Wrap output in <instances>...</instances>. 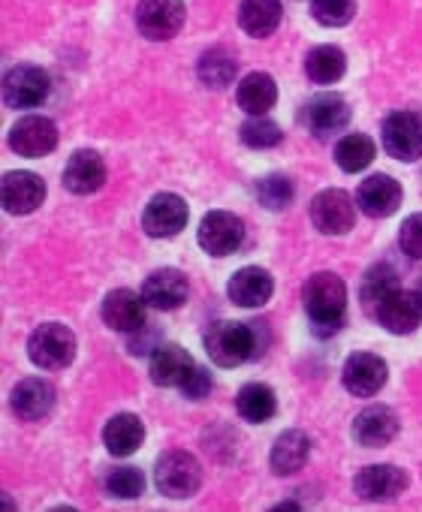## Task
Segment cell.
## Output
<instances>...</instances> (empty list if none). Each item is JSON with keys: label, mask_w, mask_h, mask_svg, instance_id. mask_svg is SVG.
Returning <instances> with one entry per match:
<instances>
[{"label": "cell", "mask_w": 422, "mask_h": 512, "mask_svg": "<svg viewBox=\"0 0 422 512\" xmlns=\"http://www.w3.org/2000/svg\"><path fill=\"white\" fill-rule=\"evenodd\" d=\"M236 70H239V61L224 46L202 52V58L196 64V76L205 88H227L236 79Z\"/></svg>", "instance_id": "obj_29"}, {"label": "cell", "mask_w": 422, "mask_h": 512, "mask_svg": "<svg viewBox=\"0 0 422 512\" xmlns=\"http://www.w3.org/2000/svg\"><path fill=\"white\" fill-rule=\"evenodd\" d=\"M374 154H377V145L365 133H350L335 145V163L344 172H362L365 166H371Z\"/></svg>", "instance_id": "obj_32"}, {"label": "cell", "mask_w": 422, "mask_h": 512, "mask_svg": "<svg viewBox=\"0 0 422 512\" xmlns=\"http://www.w3.org/2000/svg\"><path fill=\"white\" fill-rule=\"evenodd\" d=\"M187 202L178 193H157L142 214V229L151 238H172L187 226Z\"/></svg>", "instance_id": "obj_12"}, {"label": "cell", "mask_w": 422, "mask_h": 512, "mask_svg": "<svg viewBox=\"0 0 422 512\" xmlns=\"http://www.w3.org/2000/svg\"><path fill=\"white\" fill-rule=\"evenodd\" d=\"M350 121V106L344 97L338 94H317L305 103L302 109V124L314 133V136H332L338 130H344Z\"/></svg>", "instance_id": "obj_14"}, {"label": "cell", "mask_w": 422, "mask_h": 512, "mask_svg": "<svg viewBox=\"0 0 422 512\" xmlns=\"http://www.w3.org/2000/svg\"><path fill=\"white\" fill-rule=\"evenodd\" d=\"M28 356L43 371H64L76 359V335L61 323H43L28 341Z\"/></svg>", "instance_id": "obj_4"}, {"label": "cell", "mask_w": 422, "mask_h": 512, "mask_svg": "<svg viewBox=\"0 0 422 512\" xmlns=\"http://www.w3.org/2000/svg\"><path fill=\"white\" fill-rule=\"evenodd\" d=\"M145 440V425L136 413H115L103 428V443L112 455H133Z\"/></svg>", "instance_id": "obj_25"}, {"label": "cell", "mask_w": 422, "mask_h": 512, "mask_svg": "<svg viewBox=\"0 0 422 512\" xmlns=\"http://www.w3.org/2000/svg\"><path fill=\"white\" fill-rule=\"evenodd\" d=\"M13 410L25 422H40L55 410V386L43 377H25L13 389Z\"/></svg>", "instance_id": "obj_20"}, {"label": "cell", "mask_w": 422, "mask_h": 512, "mask_svg": "<svg viewBox=\"0 0 422 512\" xmlns=\"http://www.w3.org/2000/svg\"><path fill=\"white\" fill-rule=\"evenodd\" d=\"M383 148L389 157L401 163H416L422 157V115L416 112H392L383 121Z\"/></svg>", "instance_id": "obj_6"}, {"label": "cell", "mask_w": 422, "mask_h": 512, "mask_svg": "<svg viewBox=\"0 0 422 512\" xmlns=\"http://www.w3.org/2000/svg\"><path fill=\"white\" fill-rule=\"evenodd\" d=\"M275 293V281L266 269L260 266H245L239 269L230 284H227V296L230 302H236L239 308H260L272 299Z\"/></svg>", "instance_id": "obj_19"}, {"label": "cell", "mask_w": 422, "mask_h": 512, "mask_svg": "<svg viewBox=\"0 0 422 512\" xmlns=\"http://www.w3.org/2000/svg\"><path fill=\"white\" fill-rule=\"evenodd\" d=\"M196 241L211 256H230L245 241V223L230 211H211L202 217Z\"/></svg>", "instance_id": "obj_7"}, {"label": "cell", "mask_w": 422, "mask_h": 512, "mask_svg": "<svg viewBox=\"0 0 422 512\" xmlns=\"http://www.w3.org/2000/svg\"><path fill=\"white\" fill-rule=\"evenodd\" d=\"M211 392V374L205 371V368H193L190 371V377L184 380V386H181V395L184 398H190V401H202L205 395Z\"/></svg>", "instance_id": "obj_39"}, {"label": "cell", "mask_w": 422, "mask_h": 512, "mask_svg": "<svg viewBox=\"0 0 422 512\" xmlns=\"http://www.w3.org/2000/svg\"><path fill=\"white\" fill-rule=\"evenodd\" d=\"M353 220H356V205L350 193L332 187V190H320L311 199V223L323 235H344L353 229Z\"/></svg>", "instance_id": "obj_9"}, {"label": "cell", "mask_w": 422, "mask_h": 512, "mask_svg": "<svg viewBox=\"0 0 422 512\" xmlns=\"http://www.w3.org/2000/svg\"><path fill=\"white\" fill-rule=\"evenodd\" d=\"M311 16L326 28H344L356 16V0H311Z\"/></svg>", "instance_id": "obj_36"}, {"label": "cell", "mask_w": 422, "mask_h": 512, "mask_svg": "<svg viewBox=\"0 0 422 512\" xmlns=\"http://www.w3.org/2000/svg\"><path fill=\"white\" fill-rule=\"evenodd\" d=\"M404 488H407V476L395 464H371V467L359 470L353 479V491L362 500H392Z\"/></svg>", "instance_id": "obj_18"}, {"label": "cell", "mask_w": 422, "mask_h": 512, "mask_svg": "<svg viewBox=\"0 0 422 512\" xmlns=\"http://www.w3.org/2000/svg\"><path fill=\"white\" fill-rule=\"evenodd\" d=\"M193 368L196 365H193V359H190V353L184 347H178V344H157V350L151 353L148 374H151V380L157 386H166V389L178 386L181 389Z\"/></svg>", "instance_id": "obj_24"}, {"label": "cell", "mask_w": 422, "mask_h": 512, "mask_svg": "<svg viewBox=\"0 0 422 512\" xmlns=\"http://www.w3.org/2000/svg\"><path fill=\"white\" fill-rule=\"evenodd\" d=\"M257 196L266 208L272 211H281L293 202L296 190H293V181L287 175H266L257 181Z\"/></svg>", "instance_id": "obj_35"}, {"label": "cell", "mask_w": 422, "mask_h": 512, "mask_svg": "<svg viewBox=\"0 0 422 512\" xmlns=\"http://www.w3.org/2000/svg\"><path fill=\"white\" fill-rule=\"evenodd\" d=\"M395 287H398V284H395V272H392L389 266H374V269L365 275V281H362V308L374 317L377 308H380V302H383Z\"/></svg>", "instance_id": "obj_33"}, {"label": "cell", "mask_w": 422, "mask_h": 512, "mask_svg": "<svg viewBox=\"0 0 422 512\" xmlns=\"http://www.w3.org/2000/svg\"><path fill=\"white\" fill-rule=\"evenodd\" d=\"M154 482H157L160 494L175 497V500H184V497H193L199 491V485H202V467H199V461L190 452L172 449V452H163L157 458Z\"/></svg>", "instance_id": "obj_3"}, {"label": "cell", "mask_w": 422, "mask_h": 512, "mask_svg": "<svg viewBox=\"0 0 422 512\" xmlns=\"http://www.w3.org/2000/svg\"><path fill=\"white\" fill-rule=\"evenodd\" d=\"M142 296H145L148 308L175 311L187 302V278L178 269H157L145 278Z\"/></svg>", "instance_id": "obj_23"}, {"label": "cell", "mask_w": 422, "mask_h": 512, "mask_svg": "<svg viewBox=\"0 0 422 512\" xmlns=\"http://www.w3.org/2000/svg\"><path fill=\"white\" fill-rule=\"evenodd\" d=\"M10 148L19 157H46L58 148V127L52 118L43 115H28L22 121H16V127L10 130Z\"/></svg>", "instance_id": "obj_11"}, {"label": "cell", "mask_w": 422, "mask_h": 512, "mask_svg": "<svg viewBox=\"0 0 422 512\" xmlns=\"http://www.w3.org/2000/svg\"><path fill=\"white\" fill-rule=\"evenodd\" d=\"M401 184L389 175H371L359 184L356 202L368 217H389L401 205Z\"/></svg>", "instance_id": "obj_22"}, {"label": "cell", "mask_w": 422, "mask_h": 512, "mask_svg": "<svg viewBox=\"0 0 422 512\" xmlns=\"http://www.w3.org/2000/svg\"><path fill=\"white\" fill-rule=\"evenodd\" d=\"M419 296H422V278H419Z\"/></svg>", "instance_id": "obj_40"}, {"label": "cell", "mask_w": 422, "mask_h": 512, "mask_svg": "<svg viewBox=\"0 0 422 512\" xmlns=\"http://www.w3.org/2000/svg\"><path fill=\"white\" fill-rule=\"evenodd\" d=\"M305 311L314 323L317 335H335L344 326V311H347V287L338 275L332 272H317L305 290Z\"/></svg>", "instance_id": "obj_1"}, {"label": "cell", "mask_w": 422, "mask_h": 512, "mask_svg": "<svg viewBox=\"0 0 422 512\" xmlns=\"http://www.w3.org/2000/svg\"><path fill=\"white\" fill-rule=\"evenodd\" d=\"M374 320L386 332H392V335H410V332H416L419 323H422V296H419V290H401V287H395L380 302Z\"/></svg>", "instance_id": "obj_10"}, {"label": "cell", "mask_w": 422, "mask_h": 512, "mask_svg": "<svg viewBox=\"0 0 422 512\" xmlns=\"http://www.w3.org/2000/svg\"><path fill=\"white\" fill-rule=\"evenodd\" d=\"M0 196H4V208L10 214H31L46 199V184L34 172H7L4 184H0Z\"/></svg>", "instance_id": "obj_16"}, {"label": "cell", "mask_w": 422, "mask_h": 512, "mask_svg": "<svg viewBox=\"0 0 422 512\" xmlns=\"http://www.w3.org/2000/svg\"><path fill=\"white\" fill-rule=\"evenodd\" d=\"M347 70V58L338 46H317L305 58V73L314 85H335Z\"/></svg>", "instance_id": "obj_30"}, {"label": "cell", "mask_w": 422, "mask_h": 512, "mask_svg": "<svg viewBox=\"0 0 422 512\" xmlns=\"http://www.w3.org/2000/svg\"><path fill=\"white\" fill-rule=\"evenodd\" d=\"M395 434H398V416H395V410H389V407H383V404L365 407V410L353 419V437H356V443L365 446V449H380V446H386Z\"/></svg>", "instance_id": "obj_21"}, {"label": "cell", "mask_w": 422, "mask_h": 512, "mask_svg": "<svg viewBox=\"0 0 422 512\" xmlns=\"http://www.w3.org/2000/svg\"><path fill=\"white\" fill-rule=\"evenodd\" d=\"M398 244H401V250L410 256V260H422V214H410L401 223Z\"/></svg>", "instance_id": "obj_38"}, {"label": "cell", "mask_w": 422, "mask_h": 512, "mask_svg": "<svg viewBox=\"0 0 422 512\" xmlns=\"http://www.w3.org/2000/svg\"><path fill=\"white\" fill-rule=\"evenodd\" d=\"M386 362L374 353H353L347 362H344V371H341V380H344V389L356 398H371L377 395L383 386H386Z\"/></svg>", "instance_id": "obj_13"}, {"label": "cell", "mask_w": 422, "mask_h": 512, "mask_svg": "<svg viewBox=\"0 0 422 512\" xmlns=\"http://www.w3.org/2000/svg\"><path fill=\"white\" fill-rule=\"evenodd\" d=\"M184 25L181 0H142L136 7V28L145 40L163 43L172 40Z\"/></svg>", "instance_id": "obj_8"}, {"label": "cell", "mask_w": 422, "mask_h": 512, "mask_svg": "<svg viewBox=\"0 0 422 512\" xmlns=\"http://www.w3.org/2000/svg\"><path fill=\"white\" fill-rule=\"evenodd\" d=\"M106 184V163L97 151H76L64 166V187L76 196H91Z\"/></svg>", "instance_id": "obj_17"}, {"label": "cell", "mask_w": 422, "mask_h": 512, "mask_svg": "<svg viewBox=\"0 0 422 512\" xmlns=\"http://www.w3.org/2000/svg\"><path fill=\"white\" fill-rule=\"evenodd\" d=\"M281 139H284L281 127H278L272 118H266V115H251V121L242 124V142H245L248 148L266 151V148L281 145Z\"/></svg>", "instance_id": "obj_34"}, {"label": "cell", "mask_w": 422, "mask_h": 512, "mask_svg": "<svg viewBox=\"0 0 422 512\" xmlns=\"http://www.w3.org/2000/svg\"><path fill=\"white\" fill-rule=\"evenodd\" d=\"M52 91V79L37 64H19L4 79V103L10 109H37L46 103Z\"/></svg>", "instance_id": "obj_5"}, {"label": "cell", "mask_w": 422, "mask_h": 512, "mask_svg": "<svg viewBox=\"0 0 422 512\" xmlns=\"http://www.w3.org/2000/svg\"><path fill=\"white\" fill-rule=\"evenodd\" d=\"M308 455H311L308 434H302V431H284L275 440V446H272L269 464H272V470L278 476H293V473H299L308 464Z\"/></svg>", "instance_id": "obj_26"}, {"label": "cell", "mask_w": 422, "mask_h": 512, "mask_svg": "<svg viewBox=\"0 0 422 512\" xmlns=\"http://www.w3.org/2000/svg\"><path fill=\"white\" fill-rule=\"evenodd\" d=\"M236 100L248 115H266L278 100V85L269 73H248L236 88Z\"/></svg>", "instance_id": "obj_28"}, {"label": "cell", "mask_w": 422, "mask_h": 512, "mask_svg": "<svg viewBox=\"0 0 422 512\" xmlns=\"http://www.w3.org/2000/svg\"><path fill=\"white\" fill-rule=\"evenodd\" d=\"M205 353L221 368H236L254 359V332L251 323H230L221 320L205 332Z\"/></svg>", "instance_id": "obj_2"}, {"label": "cell", "mask_w": 422, "mask_h": 512, "mask_svg": "<svg viewBox=\"0 0 422 512\" xmlns=\"http://www.w3.org/2000/svg\"><path fill=\"white\" fill-rule=\"evenodd\" d=\"M106 491L112 497H124V500H133L145 491V476L142 470L136 467H115L109 476H106Z\"/></svg>", "instance_id": "obj_37"}, {"label": "cell", "mask_w": 422, "mask_h": 512, "mask_svg": "<svg viewBox=\"0 0 422 512\" xmlns=\"http://www.w3.org/2000/svg\"><path fill=\"white\" fill-rule=\"evenodd\" d=\"M236 410L248 422H269L278 410V398L266 383H248L236 395Z\"/></svg>", "instance_id": "obj_31"}, {"label": "cell", "mask_w": 422, "mask_h": 512, "mask_svg": "<svg viewBox=\"0 0 422 512\" xmlns=\"http://www.w3.org/2000/svg\"><path fill=\"white\" fill-rule=\"evenodd\" d=\"M145 296L133 293V290H112L106 299H103V323L115 332H139L145 326Z\"/></svg>", "instance_id": "obj_15"}, {"label": "cell", "mask_w": 422, "mask_h": 512, "mask_svg": "<svg viewBox=\"0 0 422 512\" xmlns=\"http://www.w3.org/2000/svg\"><path fill=\"white\" fill-rule=\"evenodd\" d=\"M239 25L248 37H272L281 25V0H242Z\"/></svg>", "instance_id": "obj_27"}]
</instances>
